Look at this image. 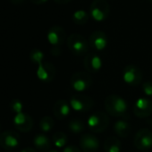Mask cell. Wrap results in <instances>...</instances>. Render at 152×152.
I'll list each match as a JSON object with an SVG mask.
<instances>
[{
    "label": "cell",
    "mask_w": 152,
    "mask_h": 152,
    "mask_svg": "<svg viewBox=\"0 0 152 152\" xmlns=\"http://www.w3.org/2000/svg\"><path fill=\"white\" fill-rule=\"evenodd\" d=\"M69 50L75 56H83L89 50V41L81 34L72 33L66 39Z\"/></svg>",
    "instance_id": "7a4b0ae2"
},
{
    "label": "cell",
    "mask_w": 152,
    "mask_h": 152,
    "mask_svg": "<svg viewBox=\"0 0 152 152\" xmlns=\"http://www.w3.org/2000/svg\"><path fill=\"white\" fill-rule=\"evenodd\" d=\"M14 124L15 127L22 132H28L33 127V119L32 117L26 113H20L16 114L14 118Z\"/></svg>",
    "instance_id": "5bb4252c"
},
{
    "label": "cell",
    "mask_w": 152,
    "mask_h": 152,
    "mask_svg": "<svg viewBox=\"0 0 152 152\" xmlns=\"http://www.w3.org/2000/svg\"><path fill=\"white\" fill-rule=\"evenodd\" d=\"M83 65L88 72L96 73L102 68V60L99 55L91 52L85 56L83 59Z\"/></svg>",
    "instance_id": "2e32d148"
},
{
    "label": "cell",
    "mask_w": 152,
    "mask_h": 152,
    "mask_svg": "<svg viewBox=\"0 0 152 152\" xmlns=\"http://www.w3.org/2000/svg\"><path fill=\"white\" fill-rule=\"evenodd\" d=\"M109 125V118L108 115L102 112L98 111L90 115L87 120V127L93 133H101Z\"/></svg>",
    "instance_id": "3957f363"
},
{
    "label": "cell",
    "mask_w": 152,
    "mask_h": 152,
    "mask_svg": "<svg viewBox=\"0 0 152 152\" xmlns=\"http://www.w3.org/2000/svg\"><path fill=\"white\" fill-rule=\"evenodd\" d=\"M104 149L106 152H120L122 143L117 137L110 136L104 142Z\"/></svg>",
    "instance_id": "ffe728a7"
},
{
    "label": "cell",
    "mask_w": 152,
    "mask_h": 152,
    "mask_svg": "<svg viewBox=\"0 0 152 152\" xmlns=\"http://www.w3.org/2000/svg\"><path fill=\"white\" fill-rule=\"evenodd\" d=\"M51 54L55 56H57L61 54V49H60V47H53L51 48Z\"/></svg>",
    "instance_id": "f1b7e54d"
},
{
    "label": "cell",
    "mask_w": 152,
    "mask_h": 152,
    "mask_svg": "<svg viewBox=\"0 0 152 152\" xmlns=\"http://www.w3.org/2000/svg\"><path fill=\"white\" fill-rule=\"evenodd\" d=\"M63 152H82V149L74 145H67L64 148Z\"/></svg>",
    "instance_id": "83f0119b"
},
{
    "label": "cell",
    "mask_w": 152,
    "mask_h": 152,
    "mask_svg": "<svg viewBox=\"0 0 152 152\" xmlns=\"http://www.w3.org/2000/svg\"><path fill=\"white\" fill-rule=\"evenodd\" d=\"M107 36L102 31H95L90 35L89 44L96 51H101L105 49L107 46Z\"/></svg>",
    "instance_id": "4fadbf2b"
},
{
    "label": "cell",
    "mask_w": 152,
    "mask_h": 152,
    "mask_svg": "<svg viewBox=\"0 0 152 152\" xmlns=\"http://www.w3.org/2000/svg\"><path fill=\"white\" fill-rule=\"evenodd\" d=\"M134 146L140 149L146 151L152 148V132L148 129H140L137 132L133 140Z\"/></svg>",
    "instance_id": "ba28073f"
},
{
    "label": "cell",
    "mask_w": 152,
    "mask_h": 152,
    "mask_svg": "<svg viewBox=\"0 0 152 152\" xmlns=\"http://www.w3.org/2000/svg\"><path fill=\"white\" fill-rule=\"evenodd\" d=\"M148 1H150V2H152V0H148Z\"/></svg>",
    "instance_id": "d590c367"
},
{
    "label": "cell",
    "mask_w": 152,
    "mask_h": 152,
    "mask_svg": "<svg viewBox=\"0 0 152 152\" xmlns=\"http://www.w3.org/2000/svg\"><path fill=\"white\" fill-rule=\"evenodd\" d=\"M71 87L77 92H84L92 84V77L87 72H77L72 75L70 79Z\"/></svg>",
    "instance_id": "277c9868"
},
{
    "label": "cell",
    "mask_w": 152,
    "mask_h": 152,
    "mask_svg": "<svg viewBox=\"0 0 152 152\" xmlns=\"http://www.w3.org/2000/svg\"><path fill=\"white\" fill-rule=\"evenodd\" d=\"M21 152H37V150L32 148H25Z\"/></svg>",
    "instance_id": "d6a6232c"
},
{
    "label": "cell",
    "mask_w": 152,
    "mask_h": 152,
    "mask_svg": "<svg viewBox=\"0 0 152 152\" xmlns=\"http://www.w3.org/2000/svg\"><path fill=\"white\" fill-rule=\"evenodd\" d=\"M91 16L97 22L107 20L110 14V7L105 0H94L90 7Z\"/></svg>",
    "instance_id": "5b68a950"
},
{
    "label": "cell",
    "mask_w": 152,
    "mask_h": 152,
    "mask_svg": "<svg viewBox=\"0 0 152 152\" xmlns=\"http://www.w3.org/2000/svg\"><path fill=\"white\" fill-rule=\"evenodd\" d=\"M30 1L34 5H42V4L46 3L48 0H30Z\"/></svg>",
    "instance_id": "4dcf8cb0"
},
{
    "label": "cell",
    "mask_w": 152,
    "mask_h": 152,
    "mask_svg": "<svg viewBox=\"0 0 152 152\" xmlns=\"http://www.w3.org/2000/svg\"><path fill=\"white\" fill-rule=\"evenodd\" d=\"M44 53L39 50V49H32L30 53V59L32 63L34 64H37L38 65L40 64L42 62H43V59H44Z\"/></svg>",
    "instance_id": "d4e9b609"
},
{
    "label": "cell",
    "mask_w": 152,
    "mask_h": 152,
    "mask_svg": "<svg viewBox=\"0 0 152 152\" xmlns=\"http://www.w3.org/2000/svg\"><path fill=\"white\" fill-rule=\"evenodd\" d=\"M10 2L15 6H23L26 2V0H10Z\"/></svg>",
    "instance_id": "f546056e"
},
{
    "label": "cell",
    "mask_w": 152,
    "mask_h": 152,
    "mask_svg": "<svg viewBox=\"0 0 152 152\" xmlns=\"http://www.w3.org/2000/svg\"><path fill=\"white\" fill-rule=\"evenodd\" d=\"M89 14L84 10H77L72 14V22L77 25H83L89 21Z\"/></svg>",
    "instance_id": "44dd1931"
},
{
    "label": "cell",
    "mask_w": 152,
    "mask_h": 152,
    "mask_svg": "<svg viewBox=\"0 0 152 152\" xmlns=\"http://www.w3.org/2000/svg\"><path fill=\"white\" fill-rule=\"evenodd\" d=\"M55 126V121L51 116L46 115L41 118L39 121V128L42 132H50Z\"/></svg>",
    "instance_id": "cb8c5ba5"
},
{
    "label": "cell",
    "mask_w": 152,
    "mask_h": 152,
    "mask_svg": "<svg viewBox=\"0 0 152 152\" xmlns=\"http://www.w3.org/2000/svg\"><path fill=\"white\" fill-rule=\"evenodd\" d=\"M54 1L59 5H65V4H68L71 0H54Z\"/></svg>",
    "instance_id": "1f68e13d"
},
{
    "label": "cell",
    "mask_w": 152,
    "mask_h": 152,
    "mask_svg": "<svg viewBox=\"0 0 152 152\" xmlns=\"http://www.w3.org/2000/svg\"><path fill=\"white\" fill-rule=\"evenodd\" d=\"M10 108L13 112L16 113V114H20L23 111V105L22 103L21 100L19 99H14L10 102Z\"/></svg>",
    "instance_id": "484cf974"
},
{
    "label": "cell",
    "mask_w": 152,
    "mask_h": 152,
    "mask_svg": "<svg viewBox=\"0 0 152 152\" xmlns=\"http://www.w3.org/2000/svg\"><path fill=\"white\" fill-rule=\"evenodd\" d=\"M35 148L40 152H48L51 148L50 140L44 134H37L33 139Z\"/></svg>",
    "instance_id": "ac0fdd59"
},
{
    "label": "cell",
    "mask_w": 152,
    "mask_h": 152,
    "mask_svg": "<svg viewBox=\"0 0 152 152\" xmlns=\"http://www.w3.org/2000/svg\"><path fill=\"white\" fill-rule=\"evenodd\" d=\"M80 147L83 152H98L99 140L93 134L86 133L80 138Z\"/></svg>",
    "instance_id": "9a60e30c"
},
{
    "label": "cell",
    "mask_w": 152,
    "mask_h": 152,
    "mask_svg": "<svg viewBox=\"0 0 152 152\" xmlns=\"http://www.w3.org/2000/svg\"><path fill=\"white\" fill-rule=\"evenodd\" d=\"M70 107V103H68L67 100L59 99L53 106V114L56 119L63 120L69 115L71 111Z\"/></svg>",
    "instance_id": "e0dca14e"
},
{
    "label": "cell",
    "mask_w": 152,
    "mask_h": 152,
    "mask_svg": "<svg viewBox=\"0 0 152 152\" xmlns=\"http://www.w3.org/2000/svg\"><path fill=\"white\" fill-rule=\"evenodd\" d=\"M106 111L115 117H124L127 113L128 105L126 101L116 94L107 96L104 101Z\"/></svg>",
    "instance_id": "6da1fadb"
},
{
    "label": "cell",
    "mask_w": 152,
    "mask_h": 152,
    "mask_svg": "<svg viewBox=\"0 0 152 152\" xmlns=\"http://www.w3.org/2000/svg\"><path fill=\"white\" fill-rule=\"evenodd\" d=\"M123 80L130 86H137L141 83L142 72L135 64H128L123 71Z\"/></svg>",
    "instance_id": "52a82bcc"
},
{
    "label": "cell",
    "mask_w": 152,
    "mask_h": 152,
    "mask_svg": "<svg viewBox=\"0 0 152 152\" xmlns=\"http://www.w3.org/2000/svg\"><path fill=\"white\" fill-rule=\"evenodd\" d=\"M142 91L145 95L152 97V81H147L142 84Z\"/></svg>",
    "instance_id": "4316f807"
},
{
    "label": "cell",
    "mask_w": 152,
    "mask_h": 152,
    "mask_svg": "<svg viewBox=\"0 0 152 152\" xmlns=\"http://www.w3.org/2000/svg\"><path fill=\"white\" fill-rule=\"evenodd\" d=\"M37 76L41 82H52L56 76V68L54 64L50 62H42L38 65Z\"/></svg>",
    "instance_id": "8fae6325"
},
{
    "label": "cell",
    "mask_w": 152,
    "mask_h": 152,
    "mask_svg": "<svg viewBox=\"0 0 152 152\" xmlns=\"http://www.w3.org/2000/svg\"><path fill=\"white\" fill-rule=\"evenodd\" d=\"M115 132L121 138H126L131 132V125L125 120H118L114 124Z\"/></svg>",
    "instance_id": "d6986e66"
},
{
    "label": "cell",
    "mask_w": 152,
    "mask_h": 152,
    "mask_svg": "<svg viewBox=\"0 0 152 152\" xmlns=\"http://www.w3.org/2000/svg\"><path fill=\"white\" fill-rule=\"evenodd\" d=\"M133 114L139 118L148 117L152 114V101L147 98L138 99L133 106Z\"/></svg>",
    "instance_id": "30bf717a"
},
{
    "label": "cell",
    "mask_w": 152,
    "mask_h": 152,
    "mask_svg": "<svg viewBox=\"0 0 152 152\" xmlns=\"http://www.w3.org/2000/svg\"><path fill=\"white\" fill-rule=\"evenodd\" d=\"M48 152H57V151L55 150V149H52V150H49V151H48Z\"/></svg>",
    "instance_id": "e575fe53"
},
{
    "label": "cell",
    "mask_w": 152,
    "mask_h": 152,
    "mask_svg": "<svg viewBox=\"0 0 152 152\" xmlns=\"http://www.w3.org/2000/svg\"><path fill=\"white\" fill-rule=\"evenodd\" d=\"M148 124L151 126V128H152V119H150V120H148Z\"/></svg>",
    "instance_id": "836d02e7"
},
{
    "label": "cell",
    "mask_w": 152,
    "mask_h": 152,
    "mask_svg": "<svg viewBox=\"0 0 152 152\" xmlns=\"http://www.w3.org/2000/svg\"><path fill=\"white\" fill-rule=\"evenodd\" d=\"M69 131L72 133L79 134L83 132L85 129V124L81 119H72L68 124Z\"/></svg>",
    "instance_id": "7402d4cb"
},
{
    "label": "cell",
    "mask_w": 152,
    "mask_h": 152,
    "mask_svg": "<svg viewBox=\"0 0 152 152\" xmlns=\"http://www.w3.org/2000/svg\"><path fill=\"white\" fill-rule=\"evenodd\" d=\"M20 143L19 134L12 130H7L0 134V146L7 150L16 148Z\"/></svg>",
    "instance_id": "9c48e42d"
},
{
    "label": "cell",
    "mask_w": 152,
    "mask_h": 152,
    "mask_svg": "<svg viewBox=\"0 0 152 152\" xmlns=\"http://www.w3.org/2000/svg\"><path fill=\"white\" fill-rule=\"evenodd\" d=\"M47 38L53 47H60L66 39V32L61 26L54 25L48 30Z\"/></svg>",
    "instance_id": "7c38bea8"
},
{
    "label": "cell",
    "mask_w": 152,
    "mask_h": 152,
    "mask_svg": "<svg viewBox=\"0 0 152 152\" xmlns=\"http://www.w3.org/2000/svg\"><path fill=\"white\" fill-rule=\"evenodd\" d=\"M52 141L55 144L56 147L57 148H64L66 147V144L68 142L67 136L64 132H56L53 134L52 137Z\"/></svg>",
    "instance_id": "603a6c76"
},
{
    "label": "cell",
    "mask_w": 152,
    "mask_h": 152,
    "mask_svg": "<svg viewBox=\"0 0 152 152\" xmlns=\"http://www.w3.org/2000/svg\"><path fill=\"white\" fill-rule=\"evenodd\" d=\"M71 107L77 112H88L94 106V100L84 94H75L70 99Z\"/></svg>",
    "instance_id": "8992f818"
}]
</instances>
